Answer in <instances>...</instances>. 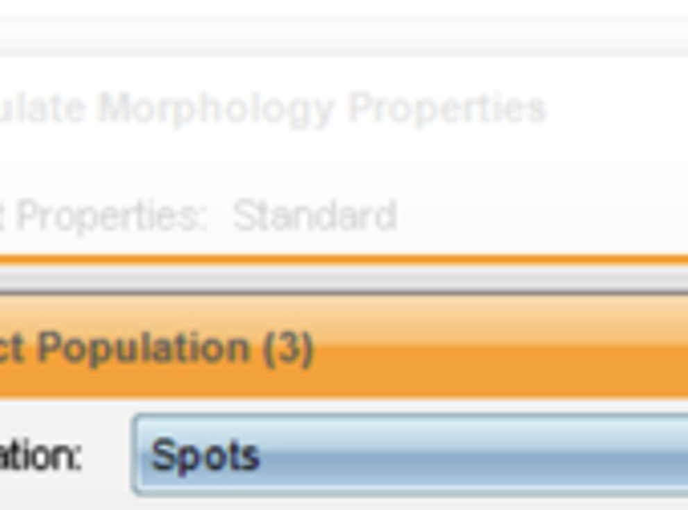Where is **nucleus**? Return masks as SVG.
<instances>
[{
  "instance_id": "f257e3e1",
  "label": "nucleus",
  "mask_w": 688,
  "mask_h": 510,
  "mask_svg": "<svg viewBox=\"0 0 688 510\" xmlns=\"http://www.w3.org/2000/svg\"><path fill=\"white\" fill-rule=\"evenodd\" d=\"M142 498H688V405L150 409Z\"/></svg>"
}]
</instances>
